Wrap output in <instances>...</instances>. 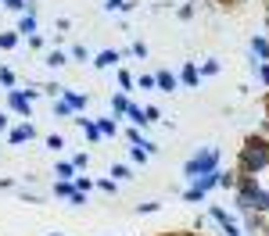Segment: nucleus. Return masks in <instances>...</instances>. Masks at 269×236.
Returning <instances> with one entry per match:
<instances>
[{
  "label": "nucleus",
  "mask_w": 269,
  "mask_h": 236,
  "mask_svg": "<svg viewBox=\"0 0 269 236\" xmlns=\"http://www.w3.org/2000/svg\"><path fill=\"white\" fill-rule=\"evenodd\" d=\"M269 161V147L265 143H248V150H244V165H248V172H255V168H262Z\"/></svg>",
  "instance_id": "1"
},
{
  "label": "nucleus",
  "mask_w": 269,
  "mask_h": 236,
  "mask_svg": "<svg viewBox=\"0 0 269 236\" xmlns=\"http://www.w3.org/2000/svg\"><path fill=\"white\" fill-rule=\"evenodd\" d=\"M158 86H162V90H172V86H176V79H172L169 72H162V75H158Z\"/></svg>",
  "instance_id": "2"
}]
</instances>
